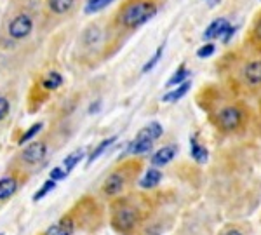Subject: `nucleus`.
Here are the masks:
<instances>
[{
  "instance_id": "nucleus-1",
  "label": "nucleus",
  "mask_w": 261,
  "mask_h": 235,
  "mask_svg": "<svg viewBox=\"0 0 261 235\" xmlns=\"http://www.w3.org/2000/svg\"><path fill=\"white\" fill-rule=\"evenodd\" d=\"M150 199L140 194L122 195L110 204V225L119 235H136L151 213Z\"/></svg>"
},
{
  "instance_id": "nucleus-25",
  "label": "nucleus",
  "mask_w": 261,
  "mask_h": 235,
  "mask_svg": "<svg viewBox=\"0 0 261 235\" xmlns=\"http://www.w3.org/2000/svg\"><path fill=\"white\" fill-rule=\"evenodd\" d=\"M42 127H44V124H42V122L33 124L32 127L28 129L27 133H23V136L19 138V141H18V143H19V145H24V143H28V141H32L33 138H35L37 134H39V133L42 131Z\"/></svg>"
},
{
  "instance_id": "nucleus-18",
  "label": "nucleus",
  "mask_w": 261,
  "mask_h": 235,
  "mask_svg": "<svg viewBox=\"0 0 261 235\" xmlns=\"http://www.w3.org/2000/svg\"><path fill=\"white\" fill-rule=\"evenodd\" d=\"M115 141H117V136H110V138H107V140L101 141V143L96 146L94 150H92V153L89 155V159H87V166H91V164L94 162V161H98L101 155L107 152V150L110 148V146L115 143Z\"/></svg>"
},
{
  "instance_id": "nucleus-23",
  "label": "nucleus",
  "mask_w": 261,
  "mask_h": 235,
  "mask_svg": "<svg viewBox=\"0 0 261 235\" xmlns=\"http://www.w3.org/2000/svg\"><path fill=\"white\" fill-rule=\"evenodd\" d=\"M113 0H87L84 11H86V14H96V12L103 11L107 6H110Z\"/></svg>"
},
{
  "instance_id": "nucleus-30",
  "label": "nucleus",
  "mask_w": 261,
  "mask_h": 235,
  "mask_svg": "<svg viewBox=\"0 0 261 235\" xmlns=\"http://www.w3.org/2000/svg\"><path fill=\"white\" fill-rule=\"evenodd\" d=\"M221 235H244V232L241 228H237V226H230V228H226Z\"/></svg>"
},
{
  "instance_id": "nucleus-20",
  "label": "nucleus",
  "mask_w": 261,
  "mask_h": 235,
  "mask_svg": "<svg viewBox=\"0 0 261 235\" xmlns=\"http://www.w3.org/2000/svg\"><path fill=\"white\" fill-rule=\"evenodd\" d=\"M84 155H86V152L81 148V150H75V152H71L70 155H66V159L63 161V169L66 171V173H71V171L77 167V164L82 161L84 159Z\"/></svg>"
},
{
  "instance_id": "nucleus-16",
  "label": "nucleus",
  "mask_w": 261,
  "mask_h": 235,
  "mask_svg": "<svg viewBox=\"0 0 261 235\" xmlns=\"http://www.w3.org/2000/svg\"><path fill=\"white\" fill-rule=\"evenodd\" d=\"M63 86V77L58 72H49L44 79L40 81V87L44 91H56L58 87Z\"/></svg>"
},
{
  "instance_id": "nucleus-5",
  "label": "nucleus",
  "mask_w": 261,
  "mask_h": 235,
  "mask_svg": "<svg viewBox=\"0 0 261 235\" xmlns=\"http://www.w3.org/2000/svg\"><path fill=\"white\" fill-rule=\"evenodd\" d=\"M47 153H49L47 141H44V140L32 141V143H28L18 155H16V164L19 166V169L39 166L40 162L45 161Z\"/></svg>"
},
{
  "instance_id": "nucleus-29",
  "label": "nucleus",
  "mask_w": 261,
  "mask_h": 235,
  "mask_svg": "<svg viewBox=\"0 0 261 235\" xmlns=\"http://www.w3.org/2000/svg\"><path fill=\"white\" fill-rule=\"evenodd\" d=\"M214 51H216V45L209 42V44L202 45L199 51H197V56H199V58H209V56H213Z\"/></svg>"
},
{
  "instance_id": "nucleus-27",
  "label": "nucleus",
  "mask_w": 261,
  "mask_h": 235,
  "mask_svg": "<svg viewBox=\"0 0 261 235\" xmlns=\"http://www.w3.org/2000/svg\"><path fill=\"white\" fill-rule=\"evenodd\" d=\"M11 113V101L7 96L0 94V122H4V120L9 117Z\"/></svg>"
},
{
  "instance_id": "nucleus-7",
  "label": "nucleus",
  "mask_w": 261,
  "mask_h": 235,
  "mask_svg": "<svg viewBox=\"0 0 261 235\" xmlns=\"http://www.w3.org/2000/svg\"><path fill=\"white\" fill-rule=\"evenodd\" d=\"M23 179H27V174H24V171L19 169V167H16L12 173L0 178V205L6 204L7 200H11L12 197L18 194Z\"/></svg>"
},
{
  "instance_id": "nucleus-21",
  "label": "nucleus",
  "mask_w": 261,
  "mask_h": 235,
  "mask_svg": "<svg viewBox=\"0 0 261 235\" xmlns=\"http://www.w3.org/2000/svg\"><path fill=\"white\" fill-rule=\"evenodd\" d=\"M162 133H164V129H162L161 124H159V122H150L146 127H143L138 134L143 136V138H148V140H151V141H157L159 138L162 136Z\"/></svg>"
},
{
  "instance_id": "nucleus-33",
  "label": "nucleus",
  "mask_w": 261,
  "mask_h": 235,
  "mask_svg": "<svg viewBox=\"0 0 261 235\" xmlns=\"http://www.w3.org/2000/svg\"><path fill=\"white\" fill-rule=\"evenodd\" d=\"M99 108H101V101L98 99V101L92 103L91 107H89V113H98V112H99Z\"/></svg>"
},
{
  "instance_id": "nucleus-17",
  "label": "nucleus",
  "mask_w": 261,
  "mask_h": 235,
  "mask_svg": "<svg viewBox=\"0 0 261 235\" xmlns=\"http://www.w3.org/2000/svg\"><path fill=\"white\" fill-rule=\"evenodd\" d=\"M190 152H192V157L195 159V162H199V164H204L209 157L207 148H204V146L197 141L195 136L190 138Z\"/></svg>"
},
{
  "instance_id": "nucleus-13",
  "label": "nucleus",
  "mask_w": 261,
  "mask_h": 235,
  "mask_svg": "<svg viewBox=\"0 0 261 235\" xmlns=\"http://www.w3.org/2000/svg\"><path fill=\"white\" fill-rule=\"evenodd\" d=\"M176 153H178V145L162 146L161 150H157L151 155V164L153 166H166V164H169L176 157Z\"/></svg>"
},
{
  "instance_id": "nucleus-31",
  "label": "nucleus",
  "mask_w": 261,
  "mask_h": 235,
  "mask_svg": "<svg viewBox=\"0 0 261 235\" xmlns=\"http://www.w3.org/2000/svg\"><path fill=\"white\" fill-rule=\"evenodd\" d=\"M254 37L261 42V18L256 21V24H254Z\"/></svg>"
},
{
  "instance_id": "nucleus-34",
  "label": "nucleus",
  "mask_w": 261,
  "mask_h": 235,
  "mask_svg": "<svg viewBox=\"0 0 261 235\" xmlns=\"http://www.w3.org/2000/svg\"><path fill=\"white\" fill-rule=\"evenodd\" d=\"M0 235H4V233H0Z\"/></svg>"
},
{
  "instance_id": "nucleus-8",
  "label": "nucleus",
  "mask_w": 261,
  "mask_h": 235,
  "mask_svg": "<svg viewBox=\"0 0 261 235\" xmlns=\"http://www.w3.org/2000/svg\"><path fill=\"white\" fill-rule=\"evenodd\" d=\"M79 223H77V218H75V213L71 209L70 213H66L65 216L60 218V221H56L53 226H49L42 235H73L77 232Z\"/></svg>"
},
{
  "instance_id": "nucleus-9",
  "label": "nucleus",
  "mask_w": 261,
  "mask_h": 235,
  "mask_svg": "<svg viewBox=\"0 0 261 235\" xmlns=\"http://www.w3.org/2000/svg\"><path fill=\"white\" fill-rule=\"evenodd\" d=\"M77 0H45V14L49 18H63L73 11Z\"/></svg>"
},
{
  "instance_id": "nucleus-22",
  "label": "nucleus",
  "mask_w": 261,
  "mask_h": 235,
  "mask_svg": "<svg viewBox=\"0 0 261 235\" xmlns=\"http://www.w3.org/2000/svg\"><path fill=\"white\" fill-rule=\"evenodd\" d=\"M99 39H101V32L98 27H89L82 33V42H84V45H87V47L96 45L99 42Z\"/></svg>"
},
{
  "instance_id": "nucleus-4",
  "label": "nucleus",
  "mask_w": 261,
  "mask_h": 235,
  "mask_svg": "<svg viewBox=\"0 0 261 235\" xmlns=\"http://www.w3.org/2000/svg\"><path fill=\"white\" fill-rule=\"evenodd\" d=\"M33 28H35V16L28 9H21L16 14H12L11 19L7 21L6 33L9 39L21 42L32 35Z\"/></svg>"
},
{
  "instance_id": "nucleus-3",
  "label": "nucleus",
  "mask_w": 261,
  "mask_h": 235,
  "mask_svg": "<svg viewBox=\"0 0 261 235\" xmlns=\"http://www.w3.org/2000/svg\"><path fill=\"white\" fill-rule=\"evenodd\" d=\"M141 173V162L140 161H127L122 166L117 167L115 171H112L108 174V178L103 181V187H101V194L107 199H119L122 197L127 187L134 179L138 178V174Z\"/></svg>"
},
{
  "instance_id": "nucleus-12",
  "label": "nucleus",
  "mask_w": 261,
  "mask_h": 235,
  "mask_svg": "<svg viewBox=\"0 0 261 235\" xmlns=\"http://www.w3.org/2000/svg\"><path fill=\"white\" fill-rule=\"evenodd\" d=\"M230 28V23L225 18H218L214 19L204 32V40H211V39H223V35L226 33V30Z\"/></svg>"
},
{
  "instance_id": "nucleus-26",
  "label": "nucleus",
  "mask_w": 261,
  "mask_h": 235,
  "mask_svg": "<svg viewBox=\"0 0 261 235\" xmlns=\"http://www.w3.org/2000/svg\"><path fill=\"white\" fill-rule=\"evenodd\" d=\"M54 188H56V181H53V179H47V181H45L40 187V190L35 192V195H33V202H39V200H42L45 195L49 194V192H53Z\"/></svg>"
},
{
  "instance_id": "nucleus-14",
  "label": "nucleus",
  "mask_w": 261,
  "mask_h": 235,
  "mask_svg": "<svg viewBox=\"0 0 261 235\" xmlns=\"http://www.w3.org/2000/svg\"><path fill=\"white\" fill-rule=\"evenodd\" d=\"M162 181V173L159 169H155V167H150L148 171H146V174L143 176V179L140 181V187L141 188H146V190H150V188H155L159 183Z\"/></svg>"
},
{
  "instance_id": "nucleus-15",
  "label": "nucleus",
  "mask_w": 261,
  "mask_h": 235,
  "mask_svg": "<svg viewBox=\"0 0 261 235\" xmlns=\"http://www.w3.org/2000/svg\"><path fill=\"white\" fill-rule=\"evenodd\" d=\"M190 87H192V82L190 81L183 82L181 86L176 87V89H172V91L167 92V94H164L162 96V101L164 103H176L178 99H181L185 94H187L188 91H190Z\"/></svg>"
},
{
  "instance_id": "nucleus-28",
  "label": "nucleus",
  "mask_w": 261,
  "mask_h": 235,
  "mask_svg": "<svg viewBox=\"0 0 261 235\" xmlns=\"http://www.w3.org/2000/svg\"><path fill=\"white\" fill-rule=\"evenodd\" d=\"M66 176H68V173H66L63 167H53V171H50L49 174V179H53V181H61V179H65Z\"/></svg>"
},
{
  "instance_id": "nucleus-6",
  "label": "nucleus",
  "mask_w": 261,
  "mask_h": 235,
  "mask_svg": "<svg viewBox=\"0 0 261 235\" xmlns=\"http://www.w3.org/2000/svg\"><path fill=\"white\" fill-rule=\"evenodd\" d=\"M244 124V110L237 105L221 108L216 115V127L225 133H233Z\"/></svg>"
},
{
  "instance_id": "nucleus-10",
  "label": "nucleus",
  "mask_w": 261,
  "mask_h": 235,
  "mask_svg": "<svg viewBox=\"0 0 261 235\" xmlns=\"http://www.w3.org/2000/svg\"><path fill=\"white\" fill-rule=\"evenodd\" d=\"M153 143L155 141L148 140V138H143L140 134H136V138H134L133 141L127 145V150H125V153L127 155H145L151 152V148H153Z\"/></svg>"
},
{
  "instance_id": "nucleus-32",
  "label": "nucleus",
  "mask_w": 261,
  "mask_h": 235,
  "mask_svg": "<svg viewBox=\"0 0 261 235\" xmlns=\"http://www.w3.org/2000/svg\"><path fill=\"white\" fill-rule=\"evenodd\" d=\"M233 33H235V27H230L225 35H223V42H228L231 37H233Z\"/></svg>"
},
{
  "instance_id": "nucleus-19",
  "label": "nucleus",
  "mask_w": 261,
  "mask_h": 235,
  "mask_svg": "<svg viewBox=\"0 0 261 235\" xmlns=\"http://www.w3.org/2000/svg\"><path fill=\"white\" fill-rule=\"evenodd\" d=\"M188 77H190V70H187V66L185 65H181L178 70H176L174 73H172V77L167 81L166 86L167 87H178L181 86L183 82H187L188 81Z\"/></svg>"
},
{
  "instance_id": "nucleus-2",
  "label": "nucleus",
  "mask_w": 261,
  "mask_h": 235,
  "mask_svg": "<svg viewBox=\"0 0 261 235\" xmlns=\"http://www.w3.org/2000/svg\"><path fill=\"white\" fill-rule=\"evenodd\" d=\"M159 6L155 0H125L113 18V24L119 30H136L155 18Z\"/></svg>"
},
{
  "instance_id": "nucleus-11",
  "label": "nucleus",
  "mask_w": 261,
  "mask_h": 235,
  "mask_svg": "<svg viewBox=\"0 0 261 235\" xmlns=\"http://www.w3.org/2000/svg\"><path fill=\"white\" fill-rule=\"evenodd\" d=\"M244 81L249 86H261V60H252L244 66Z\"/></svg>"
},
{
  "instance_id": "nucleus-24",
  "label": "nucleus",
  "mask_w": 261,
  "mask_h": 235,
  "mask_svg": "<svg viewBox=\"0 0 261 235\" xmlns=\"http://www.w3.org/2000/svg\"><path fill=\"white\" fill-rule=\"evenodd\" d=\"M164 47H166V44H161V45H159L157 51H155L153 56H151L150 60L145 63V66H143V73H148L150 70H153V68H155V65H157V63L161 61V58H162V54H164Z\"/></svg>"
}]
</instances>
